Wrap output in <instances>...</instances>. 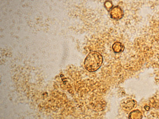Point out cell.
Masks as SVG:
<instances>
[{
    "label": "cell",
    "mask_w": 159,
    "mask_h": 119,
    "mask_svg": "<svg viewBox=\"0 0 159 119\" xmlns=\"http://www.w3.org/2000/svg\"><path fill=\"white\" fill-rule=\"evenodd\" d=\"M103 58L99 52L93 51L90 52L85 59V68L89 72H94L102 66Z\"/></svg>",
    "instance_id": "obj_1"
},
{
    "label": "cell",
    "mask_w": 159,
    "mask_h": 119,
    "mask_svg": "<svg viewBox=\"0 0 159 119\" xmlns=\"http://www.w3.org/2000/svg\"><path fill=\"white\" fill-rule=\"evenodd\" d=\"M136 106L137 103L132 99H125L121 103L122 107L125 111H130L132 109L135 108Z\"/></svg>",
    "instance_id": "obj_2"
},
{
    "label": "cell",
    "mask_w": 159,
    "mask_h": 119,
    "mask_svg": "<svg viewBox=\"0 0 159 119\" xmlns=\"http://www.w3.org/2000/svg\"><path fill=\"white\" fill-rule=\"evenodd\" d=\"M142 117L141 112L139 110H134L129 115V118L130 119H141Z\"/></svg>",
    "instance_id": "obj_3"
}]
</instances>
